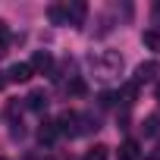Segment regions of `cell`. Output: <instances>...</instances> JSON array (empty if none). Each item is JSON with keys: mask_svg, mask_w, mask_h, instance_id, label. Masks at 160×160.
I'll list each match as a JSON object with an SVG mask.
<instances>
[{"mask_svg": "<svg viewBox=\"0 0 160 160\" xmlns=\"http://www.w3.org/2000/svg\"><path fill=\"white\" fill-rule=\"evenodd\" d=\"M138 157H141L138 141H126V144L119 148V160H138Z\"/></svg>", "mask_w": 160, "mask_h": 160, "instance_id": "cell-7", "label": "cell"}, {"mask_svg": "<svg viewBox=\"0 0 160 160\" xmlns=\"http://www.w3.org/2000/svg\"><path fill=\"white\" fill-rule=\"evenodd\" d=\"M85 13H88L85 3H72V7H66V22H69V25H82Z\"/></svg>", "mask_w": 160, "mask_h": 160, "instance_id": "cell-3", "label": "cell"}, {"mask_svg": "<svg viewBox=\"0 0 160 160\" xmlns=\"http://www.w3.org/2000/svg\"><path fill=\"white\" fill-rule=\"evenodd\" d=\"M157 129H160V116H148V122H144V132H148V135H157Z\"/></svg>", "mask_w": 160, "mask_h": 160, "instance_id": "cell-13", "label": "cell"}, {"mask_svg": "<svg viewBox=\"0 0 160 160\" xmlns=\"http://www.w3.org/2000/svg\"><path fill=\"white\" fill-rule=\"evenodd\" d=\"M7 78H10V82H28V78H32V66H28V63H16V66L7 72Z\"/></svg>", "mask_w": 160, "mask_h": 160, "instance_id": "cell-4", "label": "cell"}, {"mask_svg": "<svg viewBox=\"0 0 160 160\" xmlns=\"http://www.w3.org/2000/svg\"><path fill=\"white\" fill-rule=\"evenodd\" d=\"M3 85H7V78H3V75H0V88H3Z\"/></svg>", "mask_w": 160, "mask_h": 160, "instance_id": "cell-17", "label": "cell"}, {"mask_svg": "<svg viewBox=\"0 0 160 160\" xmlns=\"http://www.w3.org/2000/svg\"><path fill=\"white\" fill-rule=\"evenodd\" d=\"M154 98H157V101H160V82H157V88H154Z\"/></svg>", "mask_w": 160, "mask_h": 160, "instance_id": "cell-16", "label": "cell"}, {"mask_svg": "<svg viewBox=\"0 0 160 160\" xmlns=\"http://www.w3.org/2000/svg\"><path fill=\"white\" fill-rule=\"evenodd\" d=\"M3 113H7V119H13V126H16V116H22V104H19V101H10Z\"/></svg>", "mask_w": 160, "mask_h": 160, "instance_id": "cell-10", "label": "cell"}, {"mask_svg": "<svg viewBox=\"0 0 160 160\" xmlns=\"http://www.w3.org/2000/svg\"><path fill=\"white\" fill-rule=\"evenodd\" d=\"M25 107H28V110H44V107H47V94H44V91H32V94L25 98Z\"/></svg>", "mask_w": 160, "mask_h": 160, "instance_id": "cell-6", "label": "cell"}, {"mask_svg": "<svg viewBox=\"0 0 160 160\" xmlns=\"http://www.w3.org/2000/svg\"><path fill=\"white\" fill-rule=\"evenodd\" d=\"M0 160H3V157H0Z\"/></svg>", "mask_w": 160, "mask_h": 160, "instance_id": "cell-18", "label": "cell"}, {"mask_svg": "<svg viewBox=\"0 0 160 160\" xmlns=\"http://www.w3.org/2000/svg\"><path fill=\"white\" fill-rule=\"evenodd\" d=\"M28 66H32V72H47V69L53 66V57H50V53H44V50H38V53L32 57V63H28Z\"/></svg>", "mask_w": 160, "mask_h": 160, "instance_id": "cell-2", "label": "cell"}, {"mask_svg": "<svg viewBox=\"0 0 160 160\" xmlns=\"http://www.w3.org/2000/svg\"><path fill=\"white\" fill-rule=\"evenodd\" d=\"M7 47H10V25L0 19V57L7 53Z\"/></svg>", "mask_w": 160, "mask_h": 160, "instance_id": "cell-9", "label": "cell"}, {"mask_svg": "<svg viewBox=\"0 0 160 160\" xmlns=\"http://www.w3.org/2000/svg\"><path fill=\"white\" fill-rule=\"evenodd\" d=\"M113 104H116V94H110V91L101 94V107H113Z\"/></svg>", "mask_w": 160, "mask_h": 160, "instance_id": "cell-15", "label": "cell"}, {"mask_svg": "<svg viewBox=\"0 0 160 160\" xmlns=\"http://www.w3.org/2000/svg\"><path fill=\"white\" fill-rule=\"evenodd\" d=\"M69 91H72V94H85V82H82V78H72V82H69Z\"/></svg>", "mask_w": 160, "mask_h": 160, "instance_id": "cell-14", "label": "cell"}, {"mask_svg": "<svg viewBox=\"0 0 160 160\" xmlns=\"http://www.w3.org/2000/svg\"><path fill=\"white\" fill-rule=\"evenodd\" d=\"M85 160H107V148H104V144H94V148L85 154Z\"/></svg>", "mask_w": 160, "mask_h": 160, "instance_id": "cell-11", "label": "cell"}, {"mask_svg": "<svg viewBox=\"0 0 160 160\" xmlns=\"http://www.w3.org/2000/svg\"><path fill=\"white\" fill-rule=\"evenodd\" d=\"M57 122H41V129H38V141L41 144H53L57 141Z\"/></svg>", "mask_w": 160, "mask_h": 160, "instance_id": "cell-5", "label": "cell"}, {"mask_svg": "<svg viewBox=\"0 0 160 160\" xmlns=\"http://www.w3.org/2000/svg\"><path fill=\"white\" fill-rule=\"evenodd\" d=\"M157 72H160V66H157L154 60L141 63V66L135 69V85H141V82H151V78H157Z\"/></svg>", "mask_w": 160, "mask_h": 160, "instance_id": "cell-1", "label": "cell"}, {"mask_svg": "<svg viewBox=\"0 0 160 160\" xmlns=\"http://www.w3.org/2000/svg\"><path fill=\"white\" fill-rule=\"evenodd\" d=\"M47 19H50L53 25H63V22H66V7H50V10H47Z\"/></svg>", "mask_w": 160, "mask_h": 160, "instance_id": "cell-8", "label": "cell"}, {"mask_svg": "<svg viewBox=\"0 0 160 160\" xmlns=\"http://www.w3.org/2000/svg\"><path fill=\"white\" fill-rule=\"evenodd\" d=\"M144 44L154 47V50H160V32H144Z\"/></svg>", "mask_w": 160, "mask_h": 160, "instance_id": "cell-12", "label": "cell"}]
</instances>
